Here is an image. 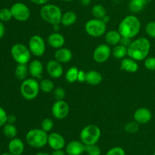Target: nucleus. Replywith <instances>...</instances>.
Masks as SVG:
<instances>
[{
	"label": "nucleus",
	"mask_w": 155,
	"mask_h": 155,
	"mask_svg": "<svg viewBox=\"0 0 155 155\" xmlns=\"http://www.w3.org/2000/svg\"><path fill=\"white\" fill-rule=\"evenodd\" d=\"M111 54L113 57L116 59H124V58L127 57V48L121 44L114 46V48L111 51Z\"/></svg>",
	"instance_id": "obj_27"
},
{
	"label": "nucleus",
	"mask_w": 155,
	"mask_h": 155,
	"mask_svg": "<svg viewBox=\"0 0 155 155\" xmlns=\"http://www.w3.org/2000/svg\"><path fill=\"white\" fill-rule=\"evenodd\" d=\"M86 145L78 140L71 141L65 146V152L68 155H81L85 151Z\"/></svg>",
	"instance_id": "obj_16"
},
{
	"label": "nucleus",
	"mask_w": 155,
	"mask_h": 155,
	"mask_svg": "<svg viewBox=\"0 0 155 155\" xmlns=\"http://www.w3.org/2000/svg\"><path fill=\"white\" fill-rule=\"evenodd\" d=\"M16 121H17V117L15 115H14V114L8 115L7 123H8V124H14L15 122H16Z\"/></svg>",
	"instance_id": "obj_44"
},
{
	"label": "nucleus",
	"mask_w": 155,
	"mask_h": 155,
	"mask_svg": "<svg viewBox=\"0 0 155 155\" xmlns=\"http://www.w3.org/2000/svg\"><path fill=\"white\" fill-rule=\"evenodd\" d=\"M77 20V15L72 11H68L62 15L61 24L64 27H70L74 25Z\"/></svg>",
	"instance_id": "obj_25"
},
{
	"label": "nucleus",
	"mask_w": 155,
	"mask_h": 155,
	"mask_svg": "<svg viewBox=\"0 0 155 155\" xmlns=\"http://www.w3.org/2000/svg\"><path fill=\"white\" fill-rule=\"evenodd\" d=\"M2 130L4 136L8 139H14V138L16 137L17 134H18L17 127L14 124H8V123H7V124L3 126Z\"/></svg>",
	"instance_id": "obj_28"
},
{
	"label": "nucleus",
	"mask_w": 155,
	"mask_h": 155,
	"mask_svg": "<svg viewBox=\"0 0 155 155\" xmlns=\"http://www.w3.org/2000/svg\"><path fill=\"white\" fill-rule=\"evenodd\" d=\"M29 74L35 79H40L44 71L43 64L38 59L31 61L28 65Z\"/></svg>",
	"instance_id": "obj_17"
},
{
	"label": "nucleus",
	"mask_w": 155,
	"mask_h": 155,
	"mask_svg": "<svg viewBox=\"0 0 155 155\" xmlns=\"http://www.w3.org/2000/svg\"><path fill=\"white\" fill-rule=\"evenodd\" d=\"M47 41H48V45L51 48H55V49L62 48L65 44L64 36L61 33H58V32H54V33H51L48 36Z\"/></svg>",
	"instance_id": "obj_18"
},
{
	"label": "nucleus",
	"mask_w": 155,
	"mask_h": 155,
	"mask_svg": "<svg viewBox=\"0 0 155 155\" xmlns=\"http://www.w3.org/2000/svg\"><path fill=\"white\" fill-rule=\"evenodd\" d=\"M92 15L94 18L102 20L104 17L107 15V11H106L105 8L101 5H95L92 8Z\"/></svg>",
	"instance_id": "obj_29"
},
{
	"label": "nucleus",
	"mask_w": 155,
	"mask_h": 155,
	"mask_svg": "<svg viewBox=\"0 0 155 155\" xmlns=\"http://www.w3.org/2000/svg\"><path fill=\"white\" fill-rule=\"evenodd\" d=\"M70 112L69 104L64 100H57L51 107V114L55 119L64 120Z\"/></svg>",
	"instance_id": "obj_12"
},
{
	"label": "nucleus",
	"mask_w": 155,
	"mask_h": 155,
	"mask_svg": "<svg viewBox=\"0 0 155 155\" xmlns=\"http://www.w3.org/2000/svg\"><path fill=\"white\" fill-rule=\"evenodd\" d=\"M8 114L5 110L2 107L0 106V127H3L5 124H7Z\"/></svg>",
	"instance_id": "obj_40"
},
{
	"label": "nucleus",
	"mask_w": 155,
	"mask_h": 155,
	"mask_svg": "<svg viewBox=\"0 0 155 155\" xmlns=\"http://www.w3.org/2000/svg\"><path fill=\"white\" fill-rule=\"evenodd\" d=\"M101 134V130L98 126L89 124L82 129L80 133V141L85 145H95L99 140Z\"/></svg>",
	"instance_id": "obj_6"
},
{
	"label": "nucleus",
	"mask_w": 155,
	"mask_h": 155,
	"mask_svg": "<svg viewBox=\"0 0 155 155\" xmlns=\"http://www.w3.org/2000/svg\"><path fill=\"white\" fill-rule=\"evenodd\" d=\"M154 155H155V151H154Z\"/></svg>",
	"instance_id": "obj_54"
},
{
	"label": "nucleus",
	"mask_w": 155,
	"mask_h": 155,
	"mask_svg": "<svg viewBox=\"0 0 155 155\" xmlns=\"http://www.w3.org/2000/svg\"><path fill=\"white\" fill-rule=\"evenodd\" d=\"M80 70L77 67H71L65 74V80L69 83H74L77 81V77Z\"/></svg>",
	"instance_id": "obj_30"
},
{
	"label": "nucleus",
	"mask_w": 155,
	"mask_h": 155,
	"mask_svg": "<svg viewBox=\"0 0 155 155\" xmlns=\"http://www.w3.org/2000/svg\"><path fill=\"white\" fill-rule=\"evenodd\" d=\"M54 121L51 118H45L41 122L40 128L45 131L46 133H49L54 128Z\"/></svg>",
	"instance_id": "obj_33"
},
{
	"label": "nucleus",
	"mask_w": 155,
	"mask_h": 155,
	"mask_svg": "<svg viewBox=\"0 0 155 155\" xmlns=\"http://www.w3.org/2000/svg\"><path fill=\"white\" fill-rule=\"evenodd\" d=\"M107 24L101 19L93 18L90 19L85 24V30L89 36L94 38H98L105 34Z\"/></svg>",
	"instance_id": "obj_7"
},
{
	"label": "nucleus",
	"mask_w": 155,
	"mask_h": 155,
	"mask_svg": "<svg viewBox=\"0 0 155 155\" xmlns=\"http://www.w3.org/2000/svg\"><path fill=\"white\" fill-rule=\"evenodd\" d=\"M0 154H1V148H0Z\"/></svg>",
	"instance_id": "obj_53"
},
{
	"label": "nucleus",
	"mask_w": 155,
	"mask_h": 155,
	"mask_svg": "<svg viewBox=\"0 0 155 155\" xmlns=\"http://www.w3.org/2000/svg\"><path fill=\"white\" fill-rule=\"evenodd\" d=\"M139 64L137 61L131 58L130 57L124 58L121 60L120 69L128 73H136L139 70Z\"/></svg>",
	"instance_id": "obj_21"
},
{
	"label": "nucleus",
	"mask_w": 155,
	"mask_h": 155,
	"mask_svg": "<svg viewBox=\"0 0 155 155\" xmlns=\"http://www.w3.org/2000/svg\"><path fill=\"white\" fill-rule=\"evenodd\" d=\"M45 70L50 77L53 79H58L63 75L64 68L61 63L55 59L48 61L45 65Z\"/></svg>",
	"instance_id": "obj_13"
},
{
	"label": "nucleus",
	"mask_w": 155,
	"mask_h": 155,
	"mask_svg": "<svg viewBox=\"0 0 155 155\" xmlns=\"http://www.w3.org/2000/svg\"><path fill=\"white\" fill-rule=\"evenodd\" d=\"M62 11L60 7L54 4H47L42 5L39 11L41 18L51 25L60 24L62 18Z\"/></svg>",
	"instance_id": "obj_3"
},
{
	"label": "nucleus",
	"mask_w": 155,
	"mask_h": 155,
	"mask_svg": "<svg viewBox=\"0 0 155 155\" xmlns=\"http://www.w3.org/2000/svg\"><path fill=\"white\" fill-rule=\"evenodd\" d=\"M12 58L18 64H27L31 58V52L28 46L22 43H15L11 48Z\"/></svg>",
	"instance_id": "obj_8"
},
{
	"label": "nucleus",
	"mask_w": 155,
	"mask_h": 155,
	"mask_svg": "<svg viewBox=\"0 0 155 155\" xmlns=\"http://www.w3.org/2000/svg\"><path fill=\"white\" fill-rule=\"evenodd\" d=\"M32 3L37 5H44L48 3L50 0H30Z\"/></svg>",
	"instance_id": "obj_43"
},
{
	"label": "nucleus",
	"mask_w": 155,
	"mask_h": 155,
	"mask_svg": "<svg viewBox=\"0 0 155 155\" xmlns=\"http://www.w3.org/2000/svg\"><path fill=\"white\" fill-rule=\"evenodd\" d=\"M12 18H13V17H12L10 8H4L0 10V21H3V22H7V21H10Z\"/></svg>",
	"instance_id": "obj_34"
},
{
	"label": "nucleus",
	"mask_w": 155,
	"mask_h": 155,
	"mask_svg": "<svg viewBox=\"0 0 155 155\" xmlns=\"http://www.w3.org/2000/svg\"><path fill=\"white\" fill-rule=\"evenodd\" d=\"M39 87L42 92L45 93H49L54 91V83L49 79H43L39 82Z\"/></svg>",
	"instance_id": "obj_31"
},
{
	"label": "nucleus",
	"mask_w": 155,
	"mask_h": 155,
	"mask_svg": "<svg viewBox=\"0 0 155 155\" xmlns=\"http://www.w3.org/2000/svg\"><path fill=\"white\" fill-rule=\"evenodd\" d=\"M66 152L63 151V149H59V150H53L51 152V155H66Z\"/></svg>",
	"instance_id": "obj_45"
},
{
	"label": "nucleus",
	"mask_w": 155,
	"mask_h": 155,
	"mask_svg": "<svg viewBox=\"0 0 155 155\" xmlns=\"http://www.w3.org/2000/svg\"><path fill=\"white\" fill-rule=\"evenodd\" d=\"M12 17L16 21H27L30 17V10L28 6L23 2H16L10 8Z\"/></svg>",
	"instance_id": "obj_10"
},
{
	"label": "nucleus",
	"mask_w": 155,
	"mask_h": 155,
	"mask_svg": "<svg viewBox=\"0 0 155 155\" xmlns=\"http://www.w3.org/2000/svg\"><path fill=\"white\" fill-rule=\"evenodd\" d=\"M144 65L149 71H155V57H147L145 59Z\"/></svg>",
	"instance_id": "obj_37"
},
{
	"label": "nucleus",
	"mask_w": 155,
	"mask_h": 155,
	"mask_svg": "<svg viewBox=\"0 0 155 155\" xmlns=\"http://www.w3.org/2000/svg\"><path fill=\"white\" fill-rule=\"evenodd\" d=\"M92 0H80V3L83 6H89L90 5Z\"/></svg>",
	"instance_id": "obj_47"
},
{
	"label": "nucleus",
	"mask_w": 155,
	"mask_h": 155,
	"mask_svg": "<svg viewBox=\"0 0 155 155\" xmlns=\"http://www.w3.org/2000/svg\"><path fill=\"white\" fill-rule=\"evenodd\" d=\"M102 75L98 71L92 70L86 73V82L91 86H98L102 82Z\"/></svg>",
	"instance_id": "obj_23"
},
{
	"label": "nucleus",
	"mask_w": 155,
	"mask_h": 155,
	"mask_svg": "<svg viewBox=\"0 0 155 155\" xmlns=\"http://www.w3.org/2000/svg\"><path fill=\"white\" fill-rule=\"evenodd\" d=\"M121 38H122V36L118 30H110L104 35L105 43H107L110 46H115L120 44Z\"/></svg>",
	"instance_id": "obj_22"
},
{
	"label": "nucleus",
	"mask_w": 155,
	"mask_h": 155,
	"mask_svg": "<svg viewBox=\"0 0 155 155\" xmlns=\"http://www.w3.org/2000/svg\"><path fill=\"white\" fill-rule=\"evenodd\" d=\"M139 125L140 124H138L135 120L132 121V122H129L124 126V130L127 133H130V134H135L139 130Z\"/></svg>",
	"instance_id": "obj_32"
},
{
	"label": "nucleus",
	"mask_w": 155,
	"mask_h": 155,
	"mask_svg": "<svg viewBox=\"0 0 155 155\" xmlns=\"http://www.w3.org/2000/svg\"><path fill=\"white\" fill-rule=\"evenodd\" d=\"M85 152H86V154L88 155H101V148L96 144L91 145H86Z\"/></svg>",
	"instance_id": "obj_35"
},
{
	"label": "nucleus",
	"mask_w": 155,
	"mask_h": 155,
	"mask_svg": "<svg viewBox=\"0 0 155 155\" xmlns=\"http://www.w3.org/2000/svg\"><path fill=\"white\" fill-rule=\"evenodd\" d=\"M36 155H51V154H48V153H45V152H39L37 154H36Z\"/></svg>",
	"instance_id": "obj_50"
},
{
	"label": "nucleus",
	"mask_w": 155,
	"mask_h": 155,
	"mask_svg": "<svg viewBox=\"0 0 155 155\" xmlns=\"http://www.w3.org/2000/svg\"><path fill=\"white\" fill-rule=\"evenodd\" d=\"M5 33V28L4 24L0 21V39L4 36Z\"/></svg>",
	"instance_id": "obj_46"
},
{
	"label": "nucleus",
	"mask_w": 155,
	"mask_h": 155,
	"mask_svg": "<svg viewBox=\"0 0 155 155\" xmlns=\"http://www.w3.org/2000/svg\"><path fill=\"white\" fill-rule=\"evenodd\" d=\"M52 27H53V31L58 32L59 29H60V24H54V25H53Z\"/></svg>",
	"instance_id": "obj_48"
},
{
	"label": "nucleus",
	"mask_w": 155,
	"mask_h": 155,
	"mask_svg": "<svg viewBox=\"0 0 155 155\" xmlns=\"http://www.w3.org/2000/svg\"><path fill=\"white\" fill-rule=\"evenodd\" d=\"M104 155H126V152L123 148L116 146L108 150Z\"/></svg>",
	"instance_id": "obj_39"
},
{
	"label": "nucleus",
	"mask_w": 155,
	"mask_h": 155,
	"mask_svg": "<svg viewBox=\"0 0 155 155\" xmlns=\"http://www.w3.org/2000/svg\"><path fill=\"white\" fill-rule=\"evenodd\" d=\"M132 42H133V40H132V39H130V38L122 36L120 42V44H121V45H124V46L128 48V47L130 45V44H131Z\"/></svg>",
	"instance_id": "obj_41"
},
{
	"label": "nucleus",
	"mask_w": 155,
	"mask_h": 155,
	"mask_svg": "<svg viewBox=\"0 0 155 155\" xmlns=\"http://www.w3.org/2000/svg\"><path fill=\"white\" fill-rule=\"evenodd\" d=\"M28 48L33 55L42 57L45 51V42L39 35H33L28 42Z\"/></svg>",
	"instance_id": "obj_9"
},
{
	"label": "nucleus",
	"mask_w": 155,
	"mask_h": 155,
	"mask_svg": "<svg viewBox=\"0 0 155 155\" xmlns=\"http://www.w3.org/2000/svg\"><path fill=\"white\" fill-rule=\"evenodd\" d=\"M29 74L28 66L24 64H18L15 70V75L18 80H24L27 78Z\"/></svg>",
	"instance_id": "obj_26"
},
{
	"label": "nucleus",
	"mask_w": 155,
	"mask_h": 155,
	"mask_svg": "<svg viewBox=\"0 0 155 155\" xmlns=\"http://www.w3.org/2000/svg\"><path fill=\"white\" fill-rule=\"evenodd\" d=\"M62 1H64V2H73V1H74V0H62Z\"/></svg>",
	"instance_id": "obj_52"
},
{
	"label": "nucleus",
	"mask_w": 155,
	"mask_h": 155,
	"mask_svg": "<svg viewBox=\"0 0 155 155\" xmlns=\"http://www.w3.org/2000/svg\"><path fill=\"white\" fill-rule=\"evenodd\" d=\"M40 91L39 83L35 78H27L23 80L20 86V92L23 98L26 100H33L38 96Z\"/></svg>",
	"instance_id": "obj_5"
},
{
	"label": "nucleus",
	"mask_w": 155,
	"mask_h": 155,
	"mask_svg": "<svg viewBox=\"0 0 155 155\" xmlns=\"http://www.w3.org/2000/svg\"><path fill=\"white\" fill-rule=\"evenodd\" d=\"M54 96L56 101L57 100H64L65 96H66V92H65L64 89L62 87L56 88L54 90Z\"/></svg>",
	"instance_id": "obj_38"
},
{
	"label": "nucleus",
	"mask_w": 155,
	"mask_h": 155,
	"mask_svg": "<svg viewBox=\"0 0 155 155\" xmlns=\"http://www.w3.org/2000/svg\"><path fill=\"white\" fill-rule=\"evenodd\" d=\"M141 27V21L139 18L136 15H130L120 21L117 30L122 36L133 39L139 33Z\"/></svg>",
	"instance_id": "obj_2"
},
{
	"label": "nucleus",
	"mask_w": 155,
	"mask_h": 155,
	"mask_svg": "<svg viewBox=\"0 0 155 155\" xmlns=\"http://www.w3.org/2000/svg\"><path fill=\"white\" fill-rule=\"evenodd\" d=\"M151 0H130L129 3V8L133 13H139L142 12L147 4Z\"/></svg>",
	"instance_id": "obj_24"
},
{
	"label": "nucleus",
	"mask_w": 155,
	"mask_h": 155,
	"mask_svg": "<svg viewBox=\"0 0 155 155\" xmlns=\"http://www.w3.org/2000/svg\"><path fill=\"white\" fill-rule=\"evenodd\" d=\"M103 21H104V23H106V24H107V23L110 21V17L108 16V15H106L105 17H104V18H103Z\"/></svg>",
	"instance_id": "obj_49"
},
{
	"label": "nucleus",
	"mask_w": 155,
	"mask_h": 155,
	"mask_svg": "<svg viewBox=\"0 0 155 155\" xmlns=\"http://www.w3.org/2000/svg\"><path fill=\"white\" fill-rule=\"evenodd\" d=\"M48 133L42 129H32L26 134V142L33 148H42L48 145Z\"/></svg>",
	"instance_id": "obj_4"
},
{
	"label": "nucleus",
	"mask_w": 155,
	"mask_h": 155,
	"mask_svg": "<svg viewBox=\"0 0 155 155\" xmlns=\"http://www.w3.org/2000/svg\"><path fill=\"white\" fill-rule=\"evenodd\" d=\"M48 145L52 150L63 149L66 146V141L60 133H51L48 135Z\"/></svg>",
	"instance_id": "obj_14"
},
{
	"label": "nucleus",
	"mask_w": 155,
	"mask_h": 155,
	"mask_svg": "<svg viewBox=\"0 0 155 155\" xmlns=\"http://www.w3.org/2000/svg\"><path fill=\"white\" fill-rule=\"evenodd\" d=\"M0 155H14V154H12V153H10L8 151V152H5V153H3V154H1Z\"/></svg>",
	"instance_id": "obj_51"
},
{
	"label": "nucleus",
	"mask_w": 155,
	"mask_h": 155,
	"mask_svg": "<svg viewBox=\"0 0 155 155\" xmlns=\"http://www.w3.org/2000/svg\"><path fill=\"white\" fill-rule=\"evenodd\" d=\"M86 73L82 70H80L78 73V77H77V81L80 83H83V82H86Z\"/></svg>",
	"instance_id": "obj_42"
},
{
	"label": "nucleus",
	"mask_w": 155,
	"mask_h": 155,
	"mask_svg": "<svg viewBox=\"0 0 155 155\" xmlns=\"http://www.w3.org/2000/svg\"><path fill=\"white\" fill-rule=\"evenodd\" d=\"M111 51L110 45L107 43L100 44L94 50L92 54L93 60L98 64L104 63L111 55Z\"/></svg>",
	"instance_id": "obj_11"
},
{
	"label": "nucleus",
	"mask_w": 155,
	"mask_h": 155,
	"mask_svg": "<svg viewBox=\"0 0 155 155\" xmlns=\"http://www.w3.org/2000/svg\"><path fill=\"white\" fill-rule=\"evenodd\" d=\"M150 50V41L145 37H139L133 40L127 48V55L137 61H141L148 57Z\"/></svg>",
	"instance_id": "obj_1"
},
{
	"label": "nucleus",
	"mask_w": 155,
	"mask_h": 155,
	"mask_svg": "<svg viewBox=\"0 0 155 155\" xmlns=\"http://www.w3.org/2000/svg\"><path fill=\"white\" fill-rule=\"evenodd\" d=\"M145 32L150 37L155 39V21H150L146 24Z\"/></svg>",
	"instance_id": "obj_36"
},
{
	"label": "nucleus",
	"mask_w": 155,
	"mask_h": 155,
	"mask_svg": "<svg viewBox=\"0 0 155 155\" xmlns=\"http://www.w3.org/2000/svg\"><path fill=\"white\" fill-rule=\"evenodd\" d=\"M54 59L61 64H66L71 61L73 58V53L69 48H62L56 49L54 54Z\"/></svg>",
	"instance_id": "obj_20"
},
{
	"label": "nucleus",
	"mask_w": 155,
	"mask_h": 155,
	"mask_svg": "<svg viewBox=\"0 0 155 155\" xmlns=\"http://www.w3.org/2000/svg\"><path fill=\"white\" fill-rule=\"evenodd\" d=\"M134 120L139 124H146L151 121L152 118L151 111L147 107H139L135 111L133 115Z\"/></svg>",
	"instance_id": "obj_15"
},
{
	"label": "nucleus",
	"mask_w": 155,
	"mask_h": 155,
	"mask_svg": "<svg viewBox=\"0 0 155 155\" xmlns=\"http://www.w3.org/2000/svg\"><path fill=\"white\" fill-rule=\"evenodd\" d=\"M8 151L14 155H21L24 153V143L21 139L19 138H14L12 139L9 142L8 145Z\"/></svg>",
	"instance_id": "obj_19"
}]
</instances>
